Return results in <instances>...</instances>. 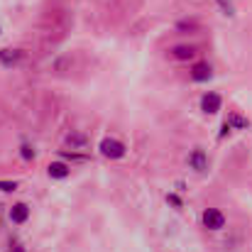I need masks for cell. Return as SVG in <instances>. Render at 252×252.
Listing matches in <instances>:
<instances>
[{"instance_id": "cell-1", "label": "cell", "mask_w": 252, "mask_h": 252, "mask_svg": "<svg viewBox=\"0 0 252 252\" xmlns=\"http://www.w3.org/2000/svg\"><path fill=\"white\" fill-rule=\"evenodd\" d=\"M100 155L108 157V159H120V157H125V145L118 142V140L105 137V140L100 142Z\"/></svg>"}, {"instance_id": "cell-2", "label": "cell", "mask_w": 252, "mask_h": 252, "mask_svg": "<svg viewBox=\"0 0 252 252\" xmlns=\"http://www.w3.org/2000/svg\"><path fill=\"white\" fill-rule=\"evenodd\" d=\"M203 225H206L208 230H220V228L225 225V216H223L218 208H208V211L203 213Z\"/></svg>"}, {"instance_id": "cell-3", "label": "cell", "mask_w": 252, "mask_h": 252, "mask_svg": "<svg viewBox=\"0 0 252 252\" xmlns=\"http://www.w3.org/2000/svg\"><path fill=\"white\" fill-rule=\"evenodd\" d=\"M220 95L218 93H206L203 98H201V110L203 113H208V115H216L218 110H220Z\"/></svg>"}, {"instance_id": "cell-4", "label": "cell", "mask_w": 252, "mask_h": 252, "mask_svg": "<svg viewBox=\"0 0 252 252\" xmlns=\"http://www.w3.org/2000/svg\"><path fill=\"white\" fill-rule=\"evenodd\" d=\"M27 218H30L27 203H15V206L10 208V220H12V223H25Z\"/></svg>"}, {"instance_id": "cell-5", "label": "cell", "mask_w": 252, "mask_h": 252, "mask_svg": "<svg viewBox=\"0 0 252 252\" xmlns=\"http://www.w3.org/2000/svg\"><path fill=\"white\" fill-rule=\"evenodd\" d=\"M20 59H22L20 49H0V64L2 66H15Z\"/></svg>"}, {"instance_id": "cell-6", "label": "cell", "mask_w": 252, "mask_h": 252, "mask_svg": "<svg viewBox=\"0 0 252 252\" xmlns=\"http://www.w3.org/2000/svg\"><path fill=\"white\" fill-rule=\"evenodd\" d=\"M191 79L193 81H208L211 79V66L208 64H196L191 69Z\"/></svg>"}, {"instance_id": "cell-7", "label": "cell", "mask_w": 252, "mask_h": 252, "mask_svg": "<svg viewBox=\"0 0 252 252\" xmlns=\"http://www.w3.org/2000/svg\"><path fill=\"white\" fill-rule=\"evenodd\" d=\"M191 167L196 169V171H206V169H208V159H206L203 150H193V155H191Z\"/></svg>"}, {"instance_id": "cell-8", "label": "cell", "mask_w": 252, "mask_h": 252, "mask_svg": "<svg viewBox=\"0 0 252 252\" xmlns=\"http://www.w3.org/2000/svg\"><path fill=\"white\" fill-rule=\"evenodd\" d=\"M47 171H49L52 179H66V176H69V167H66L64 162H52Z\"/></svg>"}, {"instance_id": "cell-9", "label": "cell", "mask_w": 252, "mask_h": 252, "mask_svg": "<svg viewBox=\"0 0 252 252\" xmlns=\"http://www.w3.org/2000/svg\"><path fill=\"white\" fill-rule=\"evenodd\" d=\"M193 54H196V49H193V47H184V44L171 49V57H174V59H191Z\"/></svg>"}, {"instance_id": "cell-10", "label": "cell", "mask_w": 252, "mask_h": 252, "mask_svg": "<svg viewBox=\"0 0 252 252\" xmlns=\"http://www.w3.org/2000/svg\"><path fill=\"white\" fill-rule=\"evenodd\" d=\"M228 125H230V127H243V130H245V127H248L250 123H248L245 118H240V115H230V120H228Z\"/></svg>"}, {"instance_id": "cell-11", "label": "cell", "mask_w": 252, "mask_h": 252, "mask_svg": "<svg viewBox=\"0 0 252 252\" xmlns=\"http://www.w3.org/2000/svg\"><path fill=\"white\" fill-rule=\"evenodd\" d=\"M20 155H22V159H27V162L34 159V150H32L30 145H22V147H20Z\"/></svg>"}, {"instance_id": "cell-12", "label": "cell", "mask_w": 252, "mask_h": 252, "mask_svg": "<svg viewBox=\"0 0 252 252\" xmlns=\"http://www.w3.org/2000/svg\"><path fill=\"white\" fill-rule=\"evenodd\" d=\"M15 189H17V184H15V181H0V191L10 193V191H15Z\"/></svg>"}, {"instance_id": "cell-13", "label": "cell", "mask_w": 252, "mask_h": 252, "mask_svg": "<svg viewBox=\"0 0 252 252\" xmlns=\"http://www.w3.org/2000/svg\"><path fill=\"white\" fill-rule=\"evenodd\" d=\"M196 22H179V30H193Z\"/></svg>"}, {"instance_id": "cell-14", "label": "cell", "mask_w": 252, "mask_h": 252, "mask_svg": "<svg viewBox=\"0 0 252 252\" xmlns=\"http://www.w3.org/2000/svg\"><path fill=\"white\" fill-rule=\"evenodd\" d=\"M169 201H171V203H174V206H181V201H179V198H176V196H174V193H171V196H169Z\"/></svg>"}, {"instance_id": "cell-15", "label": "cell", "mask_w": 252, "mask_h": 252, "mask_svg": "<svg viewBox=\"0 0 252 252\" xmlns=\"http://www.w3.org/2000/svg\"><path fill=\"white\" fill-rule=\"evenodd\" d=\"M10 252H25V248H22V245H12V248H10Z\"/></svg>"}]
</instances>
